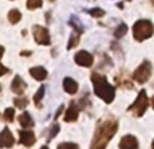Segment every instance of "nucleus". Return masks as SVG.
Listing matches in <instances>:
<instances>
[{
	"mask_svg": "<svg viewBox=\"0 0 154 149\" xmlns=\"http://www.w3.org/2000/svg\"><path fill=\"white\" fill-rule=\"evenodd\" d=\"M118 130V121L114 118H107L97 126L89 149H106L111 138Z\"/></svg>",
	"mask_w": 154,
	"mask_h": 149,
	"instance_id": "nucleus-1",
	"label": "nucleus"
},
{
	"mask_svg": "<svg viewBox=\"0 0 154 149\" xmlns=\"http://www.w3.org/2000/svg\"><path fill=\"white\" fill-rule=\"evenodd\" d=\"M91 80H92L93 90H95L96 95L103 99L106 103H111L115 98V88L107 81L106 77L97 72H93L91 76Z\"/></svg>",
	"mask_w": 154,
	"mask_h": 149,
	"instance_id": "nucleus-2",
	"label": "nucleus"
},
{
	"mask_svg": "<svg viewBox=\"0 0 154 149\" xmlns=\"http://www.w3.org/2000/svg\"><path fill=\"white\" fill-rule=\"evenodd\" d=\"M153 23L147 19H143V21H138L133 27V33H134V38L137 41H145L147 38H150L153 35Z\"/></svg>",
	"mask_w": 154,
	"mask_h": 149,
	"instance_id": "nucleus-3",
	"label": "nucleus"
},
{
	"mask_svg": "<svg viewBox=\"0 0 154 149\" xmlns=\"http://www.w3.org/2000/svg\"><path fill=\"white\" fill-rule=\"evenodd\" d=\"M147 106H149V99H147L146 91L142 90L138 94V98L135 99V102L128 107V111H131L133 115H135V117H142L145 114V111L147 110Z\"/></svg>",
	"mask_w": 154,
	"mask_h": 149,
	"instance_id": "nucleus-4",
	"label": "nucleus"
},
{
	"mask_svg": "<svg viewBox=\"0 0 154 149\" xmlns=\"http://www.w3.org/2000/svg\"><path fill=\"white\" fill-rule=\"evenodd\" d=\"M150 76H152V64H150V61H143L135 69V72L133 73V79L135 81L141 83V84L146 83L150 79Z\"/></svg>",
	"mask_w": 154,
	"mask_h": 149,
	"instance_id": "nucleus-5",
	"label": "nucleus"
},
{
	"mask_svg": "<svg viewBox=\"0 0 154 149\" xmlns=\"http://www.w3.org/2000/svg\"><path fill=\"white\" fill-rule=\"evenodd\" d=\"M32 34L34 40L41 45H50V35H49L48 29L42 26H34L32 27Z\"/></svg>",
	"mask_w": 154,
	"mask_h": 149,
	"instance_id": "nucleus-6",
	"label": "nucleus"
},
{
	"mask_svg": "<svg viewBox=\"0 0 154 149\" xmlns=\"http://www.w3.org/2000/svg\"><path fill=\"white\" fill-rule=\"evenodd\" d=\"M75 61H76V64L81 65V67H91V65L93 64V57H92V54H89L88 52L80 50L79 53H76Z\"/></svg>",
	"mask_w": 154,
	"mask_h": 149,
	"instance_id": "nucleus-7",
	"label": "nucleus"
},
{
	"mask_svg": "<svg viewBox=\"0 0 154 149\" xmlns=\"http://www.w3.org/2000/svg\"><path fill=\"white\" fill-rule=\"evenodd\" d=\"M15 144V140H14V136L11 134L10 129L4 128L0 134V148H11Z\"/></svg>",
	"mask_w": 154,
	"mask_h": 149,
	"instance_id": "nucleus-8",
	"label": "nucleus"
},
{
	"mask_svg": "<svg viewBox=\"0 0 154 149\" xmlns=\"http://www.w3.org/2000/svg\"><path fill=\"white\" fill-rule=\"evenodd\" d=\"M119 148L120 149H138V140L134 136H125L119 142Z\"/></svg>",
	"mask_w": 154,
	"mask_h": 149,
	"instance_id": "nucleus-9",
	"label": "nucleus"
},
{
	"mask_svg": "<svg viewBox=\"0 0 154 149\" xmlns=\"http://www.w3.org/2000/svg\"><path fill=\"white\" fill-rule=\"evenodd\" d=\"M79 118V109H77V104L75 102H70L69 107H68L66 113H65V117H64V121L65 122H73Z\"/></svg>",
	"mask_w": 154,
	"mask_h": 149,
	"instance_id": "nucleus-10",
	"label": "nucleus"
},
{
	"mask_svg": "<svg viewBox=\"0 0 154 149\" xmlns=\"http://www.w3.org/2000/svg\"><path fill=\"white\" fill-rule=\"evenodd\" d=\"M19 136H20L19 142H20L22 145H24V147H31V145H34L35 136H34V133H32V132H23V130H20V132H19Z\"/></svg>",
	"mask_w": 154,
	"mask_h": 149,
	"instance_id": "nucleus-11",
	"label": "nucleus"
},
{
	"mask_svg": "<svg viewBox=\"0 0 154 149\" xmlns=\"http://www.w3.org/2000/svg\"><path fill=\"white\" fill-rule=\"evenodd\" d=\"M26 83L22 80L20 76H15V79H14L12 84H11V90L14 91L15 94H19V95H22V94L24 92V90H26Z\"/></svg>",
	"mask_w": 154,
	"mask_h": 149,
	"instance_id": "nucleus-12",
	"label": "nucleus"
},
{
	"mask_svg": "<svg viewBox=\"0 0 154 149\" xmlns=\"http://www.w3.org/2000/svg\"><path fill=\"white\" fill-rule=\"evenodd\" d=\"M64 90L66 91L68 94L73 95V94H76L77 90H79V84H77L73 79L66 77V79H64Z\"/></svg>",
	"mask_w": 154,
	"mask_h": 149,
	"instance_id": "nucleus-13",
	"label": "nucleus"
},
{
	"mask_svg": "<svg viewBox=\"0 0 154 149\" xmlns=\"http://www.w3.org/2000/svg\"><path fill=\"white\" fill-rule=\"evenodd\" d=\"M30 74H31L35 80L42 81V80L46 79L48 72H46V69L45 68H42V67H35V68H31V69H30Z\"/></svg>",
	"mask_w": 154,
	"mask_h": 149,
	"instance_id": "nucleus-14",
	"label": "nucleus"
},
{
	"mask_svg": "<svg viewBox=\"0 0 154 149\" xmlns=\"http://www.w3.org/2000/svg\"><path fill=\"white\" fill-rule=\"evenodd\" d=\"M19 123L23 128H32L34 126V121H32L31 115L29 113H23V114L19 115Z\"/></svg>",
	"mask_w": 154,
	"mask_h": 149,
	"instance_id": "nucleus-15",
	"label": "nucleus"
},
{
	"mask_svg": "<svg viewBox=\"0 0 154 149\" xmlns=\"http://www.w3.org/2000/svg\"><path fill=\"white\" fill-rule=\"evenodd\" d=\"M22 18V14L19 12L18 10H11L10 12H8V21L11 22L12 24H16L19 21H20Z\"/></svg>",
	"mask_w": 154,
	"mask_h": 149,
	"instance_id": "nucleus-16",
	"label": "nucleus"
},
{
	"mask_svg": "<svg viewBox=\"0 0 154 149\" xmlns=\"http://www.w3.org/2000/svg\"><path fill=\"white\" fill-rule=\"evenodd\" d=\"M69 24H70V26L73 27V29L76 30L77 33H79V35L81 34L82 31H84V27H82V24L80 23V21H79V19L76 18V16H72V18H70V21H69Z\"/></svg>",
	"mask_w": 154,
	"mask_h": 149,
	"instance_id": "nucleus-17",
	"label": "nucleus"
},
{
	"mask_svg": "<svg viewBox=\"0 0 154 149\" xmlns=\"http://www.w3.org/2000/svg\"><path fill=\"white\" fill-rule=\"evenodd\" d=\"M14 104H16L18 109H24V107L29 104V99L24 96V98H15L14 99Z\"/></svg>",
	"mask_w": 154,
	"mask_h": 149,
	"instance_id": "nucleus-18",
	"label": "nucleus"
},
{
	"mask_svg": "<svg viewBox=\"0 0 154 149\" xmlns=\"http://www.w3.org/2000/svg\"><path fill=\"white\" fill-rule=\"evenodd\" d=\"M127 33V26H126L125 23H122V24H119L118 26V29L115 30V38H120V37H123V35Z\"/></svg>",
	"mask_w": 154,
	"mask_h": 149,
	"instance_id": "nucleus-19",
	"label": "nucleus"
},
{
	"mask_svg": "<svg viewBox=\"0 0 154 149\" xmlns=\"http://www.w3.org/2000/svg\"><path fill=\"white\" fill-rule=\"evenodd\" d=\"M43 95H45V85H41L39 90H38L37 94L34 95V103L39 104V102H41V99L43 98Z\"/></svg>",
	"mask_w": 154,
	"mask_h": 149,
	"instance_id": "nucleus-20",
	"label": "nucleus"
},
{
	"mask_svg": "<svg viewBox=\"0 0 154 149\" xmlns=\"http://www.w3.org/2000/svg\"><path fill=\"white\" fill-rule=\"evenodd\" d=\"M42 7V0H27V8L35 10V8Z\"/></svg>",
	"mask_w": 154,
	"mask_h": 149,
	"instance_id": "nucleus-21",
	"label": "nucleus"
},
{
	"mask_svg": "<svg viewBox=\"0 0 154 149\" xmlns=\"http://www.w3.org/2000/svg\"><path fill=\"white\" fill-rule=\"evenodd\" d=\"M14 117H15V110L14 109H7L4 111V115H3V118H4L7 122H12Z\"/></svg>",
	"mask_w": 154,
	"mask_h": 149,
	"instance_id": "nucleus-22",
	"label": "nucleus"
},
{
	"mask_svg": "<svg viewBox=\"0 0 154 149\" xmlns=\"http://www.w3.org/2000/svg\"><path fill=\"white\" fill-rule=\"evenodd\" d=\"M79 42H80V35H79V34H73V35H70L69 43H68V49L75 48L76 45H79Z\"/></svg>",
	"mask_w": 154,
	"mask_h": 149,
	"instance_id": "nucleus-23",
	"label": "nucleus"
},
{
	"mask_svg": "<svg viewBox=\"0 0 154 149\" xmlns=\"http://www.w3.org/2000/svg\"><path fill=\"white\" fill-rule=\"evenodd\" d=\"M89 12V15H92L93 18H101V16H104V10H101V8H92V10L88 11Z\"/></svg>",
	"mask_w": 154,
	"mask_h": 149,
	"instance_id": "nucleus-24",
	"label": "nucleus"
},
{
	"mask_svg": "<svg viewBox=\"0 0 154 149\" xmlns=\"http://www.w3.org/2000/svg\"><path fill=\"white\" fill-rule=\"evenodd\" d=\"M57 149H80L77 144H73V142H62V144L58 145Z\"/></svg>",
	"mask_w": 154,
	"mask_h": 149,
	"instance_id": "nucleus-25",
	"label": "nucleus"
},
{
	"mask_svg": "<svg viewBox=\"0 0 154 149\" xmlns=\"http://www.w3.org/2000/svg\"><path fill=\"white\" fill-rule=\"evenodd\" d=\"M60 132V125H53V128H51V132H50V134H49V137H48V142L49 141H51V140L56 137V134Z\"/></svg>",
	"mask_w": 154,
	"mask_h": 149,
	"instance_id": "nucleus-26",
	"label": "nucleus"
},
{
	"mask_svg": "<svg viewBox=\"0 0 154 149\" xmlns=\"http://www.w3.org/2000/svg\"><path fill=\"white\" fill-rule=\"evenodd\" d=\"M7 72H8V69H7V68H5V67H3V65L0 64V76H3V74H5Z\"/></svg>",
	"mask_w": 154,
	"mask_h": 149,
	"instance_id": "nucleus-27",
	"label": "nucleus"
},
{
	"mask_svg": "<svg viewBox=\"0 0 154 149\" xmlns=\"http://www.w3.org/2000/svg\"><path fill=\"white\" fill-rule=\"evenodd\" d=\"M62 110H64V106H60V109L57 110V111H56V115H54V118H56V119L60 117V114L62 113Z\"/></svg>",
	"mask_w": 154,
	"mask_h": 149,
	"instance_id": "nucleus-28",
	"label": "nucleus"
},
{
	"mask_svg": "<svg viewBox=\"0 0 154 149\" xmlns=\"http://www.w3.org/2000/svg\"><path fill=\"white\" fill-rule=\"evenodd\" d=\"M3 54H4V48H3V46H0V59L3 57Z\"/></svg>",
	"mask_w": 154,
	"mask_h": 149,
	"instance_id": "nucleus-29",
	"label": "nucleus"
},
{
	"mask_svg": "<svg viewBox=\"0 0 154 149\" xmlns=\"http://www.w3.org/2000/svg\"><path fill=\"white\" fill-rule=\"evenodd\" d=\"M20 56H30V52H22Z\"/></svg>",
	"mask_w": 154,
	"mask_h": 149,
	"instance_id": "nucleus-30",
	"label": "nucleus"
},
{
	"mask_svg": "<svg viewBox=\"0 0 154 149\" xmlns=\"http://www.w3.org/2000/svg\"><path fill=\"white\" fill-rule=\"evenodd\" d=\"M41 149H49L48 147H42V148H41Z\"/></svg>",
	"mask_w": 154,
	"mask_h": 149,
	"instance_id": "nucleus-31",
	"label": "nucleus"
},
{
	"mask_svg": "<svg viewBox=\"0 0 154 149\" xmlns=\"http://www.w3.org/2000/svg\"><path fill=\"white\" fill-rule=\"evenodd\" d=\"M50 2H54V0H50Z\"/></svg>",
	"mask_w": 154,
	"mask_h": 149,
	"instance_id": "nucleus-32",
	"label": "nucleus"
},
{
	"mask_svg": "<svg viewBox=\"0 0 154 149\" xmlns=\"http://www.w3.org/2000/svg\"><path fill=\"white\" fill-rule=\"evenodd\" d=\"M128 2H131V0H128Z\"/></svg>",
	"mask_w": 154,
	"mask_h": 149,
	"instance_id": "nucleus-33",
	"label": "nucleus"
}]
</instances>
